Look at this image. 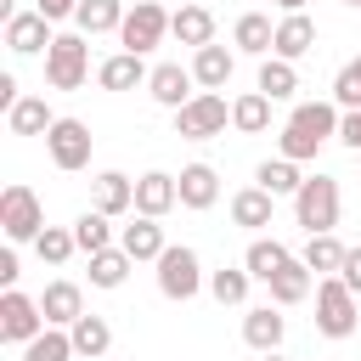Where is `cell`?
Masks as SVG:
<instances>
[{"label":"cell","mask_w":361,"mask_h":361,"mask_svg":"<svg viewBox=\"0 0 361 361\" xmlns=\"http://www.w3.org/2000/svg\"><path fill=\"white\" fill-rule=\"evenodd\" d=\"M203 288H209V276H203L197 248L169 243V248L158 254V293H164V299H175V305H186V299H197Z\"/></svg>","instance_id":"6da1fadb"},{"label":"cell","mask_w":361,"mask_h":361,"mask_svg":"<svg viewBox=\"0 0 361 361\" xmlns=\"http://www.w3.org/2000/svg\"><path fill=\"white\" fill-rule=\"evenodd\" d=\"M361 322V299L350 293L344 276H322L316 282V333L322 338H350Z\"/></svg>","instance_id":"7a4b0ae2"},{"label":"cell","mask_w":361,"mask_h":361,"mask_svg":"<svg viewBox=\"0 0 361 361\" xmlns=\"http://www.w3.org/2000/svg\"><path fill=\"white\" fill-rule=\"evenodd\" d=\"M338 180L333 175H305V186L293 192V220L305 226V237H316V231H333L338 226Z\"/></svg>","instance_id":"3957f363"},{"label":"cell","mask_w":361,"mask_h":361,"mask_svg":"<svg viewBox=\"0 0 361 361\" xmlns=\"http://www.w3.org/2000/svg\"><path fill=\"white\" fill-rule=\"evenodd\" d=\"M226 124H231V102L220 90H197L175 113V135L180 141H214V135H226Z\"/></svg>","instance_id":"277c9868"},{"label":"cell","mask_w":361,"mask_h":361,"mask_svg":"<svg viewBox=\"0 0 361 361\" xmlns=\"http://www.w3.org/2000/svg\"><path fill=\"white\" fill-rule=\"evenodd\" d=\"M0 231H6V243H34V237L45 231V209H39L34 186L11 180V186L0 192Z\"/></svg>","instance_id":"5b68a950"},{"label":"cell","mask_w":361,"mask_h":361,"mask_svg":"<svg viewBox=\"0 0 361 361\" xmlns=\"http://www.w3.org/2000/svg\"><path fill=\"white\" fill-rule=\"evenodd\" d=\"M45 79H51V90H79L90 79V45H85V34H56L51 39Z\"/></svg>","instance_id":"8992f818"},{"label":"cell","mask_w":361,"mask_h":361,"mask_svg":"<svg viewBox=\"0 0 361 361\" xmlns=\"http://www.w3.org/2000/svg\"><path fill=\"white\" fill-rule=\"evenodd\" d=\"M164 34H169V11H164L158 0H135V6L124 11L118 45H124V51H135V56H147V51H158V45H164Z\"/></svg>","instance_id":"52a82bcc"},{"label":"cell","mask_w":361,"mask_h":361,"mask_svg":"<svg viewBox=\"0 0 361 361\" xmlns=\"http://www.w3.org/2000/svg\"><path fill=\"white\" fill-rule=\"evenodd\" d=\"M45 327H51V322H45L39 299H28V293H17V288L0 293V344H34Z\"/></svg>","instance_id":"ba28073f"},{"label":"cell","mask_w":361,"mask_h":361,"mask_svg":"<svg viewBox=\"0 0 361 361\" xmlns=\"http://www.w3.org/2000/svg\"><path fill=\"white\" fill-rule=\"evenodd\" d=\"M90 147H96V135H90V124H85V118H56V124H51V135H45L51 164H56V169H68V175L90 164Z\"/></svg>","instance_id":"9c48e42d"},{"label":"cell","mask_w":361,"mask_h":361,"mask_svg":"<svg viewBox=\"0 0 361 361\" xmlns=\"http://www.w3.org/2000/svg\"><path fill=\"white\" fill-rule=\"evenodd\" d=\"M338 102H299L293 113H288V124L282 130H293V135H305L310 147H322V141H333L338 135Z\"/></svg>","instance_id":"30bf717a"},{"label":"cell","mask_w":361,"mask_h":361,"mask_svg":"<svg viewBox=\"0 0 361 361\" xmlns=\"http://www.w3.org/2000/svg\"><path fill=\"white\" fill-rule=\"evenodd\" d=\"M282 338H288V316H282V305H254V310L243 316V344H248L254 355L282 350Z\"/></svg>","instance_id":"8fae6325"},{"label":"cell","mask_w":361,"mask_h":361,"mask_svg":"<svg viewBox=\"0 0 361 361\" xmlns=\"http://www.w3.org/2000/svg\"><path fill=\"white\" fill-rule=\"evenodd\" d=\"M197 79H192V68H180V62H158L152 68V79H147V96L158 102V107H169V113H180L197 90H192Z\"/></svg>","instance_id":"7c38bea8"},{"label":"cell","mask_w":361,"mask_h":361,"mask_svg":"<svg viewBox=\"0 0 361 361\" xmlns=\"http://www.w3.org/2000/svg\"><path fill=\"white\" fill-rule=\"evenodd\" d=\"M175 203H180V186H175L169 169H147V175H135V214L164 220Z\"/></svg>","instance_id":"4fadbf2b"},{"label":"cell","mask_w":361,"mask_h":361,"mask_svg":"<svg viewBox=\"0 0 361 361\" xmlns=\"http://www.w3.org/2000/svg\"><path fill=\"white\" fill-rule=\"evenodd\" d=\"M51 23L39 17V11H17L11 23H6V51L11 56H39V51H51Z\"/></svg>","instance_id":"5bb4252c"},{"label":"cell","mask_w":361,"mask_h":361,"mask_svg":"<svg viewBox=\"0 0 361 361\" xmlns=\"http://www.w3.org/2000/svg\"><path fill=\"white\" fill-rule=\"evenodd\" d=\"M39 310H45V322H51V327H73V322L85 316V293H79V282H68V276L45 282Z\"/></svg>","instance_id":"9a60e30c"},{"label":"cell","mask_w":361,"mask_h":361,"mask_svg":"<svg viewBox=\"0 0 361 361\" xmlns=\"http://www.w3.org/2000/svg\"><path fill=\"white\" fill-rule=\"evenodd\" d=\"M175 186H180V209H214L220 203V175L209 169V164H186L180 175H175Z\"/></svg>","instance_id":"2e32d148"},{"label":"cell","mask_w":361,"mask_h":361,"mask_svg":"<svg viewBox=\"0 0 361 361\" xmlns=\"http://www.w3.org/2000/svg\"><path fill=\"white\" fill-rule=\"evenodd\" d=\"M276 220V197L265 192V186H243V192H231V226H243V231H265Z\"/></svg>","instance_id":"e0dca14e"},{"label":"cell","mask_w":361,"mask_h":361,"mask_svg":"<svg viewBox=\"0 0 361 361\" xmlns=\"http://www.w3.org/2000/svg\"><path fill=\"white\" fill-rule=\"evenodd\" d=\"M118 248H124V254H130L135 265H141V259H152V265H158V254H164L169 243H164V226H158V220L135 214L130 226H118Z\"/></svg>","instance_id":"ac0fdd59"},{"label":"cell","mask_w":361,"mask_h":361,"mask_svg":"<svg viewBox=\"0 0 361 361\" xmlns=\"http://www.w3.org/2000/svg\"><path fill=\"white\" fill-rule=\"evenodd\" d=\"M231 45H237L243 56H271V51H276V23H271L265 11H243L237 28H231Z\"/></svg>","instance_id":"d6986e66"},{"label":"cell","mask_w":361,"mask_h":361,"mask_svg":"<svg viewBox=\"0 0 361 361\" xmlns=\"http://www.w3.org/2000/svg\"><path fill=\"white\" fill-rule=\"evenodd\" d=\"M152 79V68L135 56V51H113L102 68H96V85L102 90H135V85H147Z\"/></svg>","instance_id":"ffe728a7"},{"label":"cell","mask_w":361,"mask_h":361,"mask_svg":"<svg viewBox=\"0 0 361 361\" xmlns=\"http://www.w3.org/2000/svg\"><path fill=\"white\" fill-rule=\"evenodd\" d=\"M265 288H271V305H282V310H288V305H305V299H310L316 276H310V265L293 254V259H288V265H282V271H276Z\"/></svg>","instance_id":"44dd1931"},{"label":"cell","mask_w":361,"mask_h":361,"mask_svg":"<svg viewBox=\"0 0 361 361\" xmlns=\"http://www.w3.org/2000/svg\"><path fill=\"white\" fill-rule=\"evenodd\" d=\"M169 34L192 51H203V45H214V11L209 6H180V11H169Z\"/></svg>","instance_id":"7402d4cb"},{"label":"cell","mask_w":361,"mask_h":361,"mask_svg":"<svg viewBox=\"0 0 361 361\" xmlns=\"http://www.w3.org/2000/svg\"><path fill=\"white\" fill-rule=\"evenodd\" d=\"M96 209H102L107 220L130 214V209H135V180H130L124 169H102V175H96Z\"/></svg>","instance_id":"603a6c76"},{"label":"cell","mask_w":361,"mask_h":361,"mask_svg":"<svg viewBox=\"0 0 361 361\" xmlns=\"http://www.w3.org/2000/svg\"><path fill=\"white\" fill-rule=\"evenodd\" d=\"M344 254H350V248H344L333 231H316V237H305V248H299V259L310 265L316 282H322V276H338V271H344Z\"/></svg>","instance_id":"cb8c5ba5"},{"label":"cell","mask_w":361,"mask_h":361,"mask_svg":"<svg viewBox=\"0 0 361 361\" xmlns=\"http://www.w3.org/2000/svg\"><path fill=\"white\" fill-rule=\"evenodd\" d=\"M310 45H316V23H310L305 11H288V17L276 23V51H271V56H282V62H299Z\"/></svg>","instance_id":"d4e9b609"},{"label":"cell","mask_w":361,"mask_h":361,"mask_svg":"<svg viewBox=\"0 0 361 361\" xmlns=\"http://www.w3.org/2000/svg\"><path fill=\"white\" fill-rule=\"evenodd\" d=\"M231 68H237V51H226V45H203V51H192V79H197L203 90H226Z\"/></svg>","instance_id":"484cf974"},{"label":"cell","mask_w":361,"mask_h":361,"mask_svg":"<svg viewBox=\"0 0 361 361\" xmlns=\"http://www.w3.org/2000/svg\"><path fill=\"white\" fill-rule=\"evenodd\" d=\"M288 259H293V248H288V243H276V237H254V243H248V254H243V271H248L254 282H271Z\"/></svg>","instance_id":"4316f807"},{"label":"cell","mask_w":361,"mask_h":361,"mask_svg":"<svg viewBox=\"0 0 361 361\" xmlns=\"http://www.w3.org/2000/svg\"><path fill=\"white\" fill-rule=\"evenodd\" d=\"M124 0H79V11H73V23H79V34L90 39V34H118L124 28Z\"/></svg>","instance_id":"83f0119b"},{"label":"cell","mask_w":361,"mask_h":361,"mask_svg":"<svg viewBox=\"0 0 361 361\" xmlns=\"http://www.w3.org/2000/svg\"><path fill=\"white\" fill-rule=\"evenodd\" d=\"M68 333H73V350H79V361H102V355L113 350V327H107V316H90V310H85V316H79Z\"/></svg>","instance_id":"f1b7e54d"},{"label":"cell","mask_w":361,"mask_h":361,"mask_svg":"<svg viewBox=\"0 0 361 361\" xmlns=\"http://www.w3.org/2000/svg\"><path fill=\"white\" fill-rule=\"evenodd\" d=\"M51 124H56V113L45 107V96H23V102L6 113V130H11V135H51Z\"/></svg>","instance_id":"f546056e"},{"label":"cell","mask_w":361,"mask_h":361,"mask_svg":"<svg viewBox=\"0 0 361 361\" xmlns=\"http://www.w3.org/2000/svg\"><path fill=\"white\" fill-rule=\"evenodd\" d=\"M254 90H259V96H271V102H288V96L299 90V68H293V62H282V56H265V62H259Z\"/></svg>","instance_id":"4dcf8cb0"},{"label":"cell","mask_w":361,"mask_h":361,"mask_svg":"<svg viewBox=\"0 0 361 361\" xmlns=\"http://www.w3.org/2000/svg\"><path fill=\"white\" fill-rule=\"evenodd\" d=\"M265 124H271V96L243 90V96L231 102V130H237V135H265Z\"/></svg>","instance_id":"1f68e13d"},{"label":"cell","mask_w":361,"mask_h":361,"mask_svg":"<svg viewBox=\"0 0 361 361\" xmlns=\"http://www.w3.org/2000/svg\"><path fill=\"white\" fill-rule=\"evenodd\" d=\"M73 243H79V254L90 259V254H102V248H118L113 243V220L102 214V209H85L79 220H73Z\"/></svg>","instance_id":"d6a6232c"},{"label":"cell","mask_w":361,"mask_h":361,"mask_svg":"<svg viewBox=\"0 0 361 361\" xmlns=\"http://www.w3.org/2000/svg\"><path fill=\"white\" fill-rule=\"evenodd\" d=\"M254 186H265L271 197H293V192L305 186V175H299V164H288V158H265V164L254 169Z\"/></svg>","instance_id":"836d02e7"},{"label":"cell","mask_w":361,"mask_h":361,"mask_svg":"<svg viewBox=\"0 0 361 361\" xmlns=\"http://www.w3.org/2000/svg\"><path fill=\"white\" fill-rule=\"evenodd\" d=\"M23 361H79L73 333H68V327H45L34 344H23Z\"/></svg>","instance_id":"e575fe53"},{"label":"cell","mask_w":361,"mask_h":361,"mask_svg":"<svg viewBox=\"0 0 361 361\" xmlns=\"http://www.w3.org/2000/svg\"><path fill=\"white\" fill-rule=\"evenodd\" d=\"M130 254L124 248H102V254H90V288H124V276H130Z\"/></svg>","instance_id":"d590c367"},{"label":"cell","mask_w":361,"mask_h":361,"mask_svg":"<svg viewBox=\"0 0 361 361\" xmlns=\"http://www.w3.org/2000/svg\"><path fill=\"white\" fill-rule=\"evenodd\" d=\"M34 254H39L45 265H68V259L79 254V243H73V226H45V231L34 237Z\"/></svg>","instance_id":"8d00e7d4"},{"label":"cell","mask_w":361,"mask_h":361,"mask_svg":"<svg viewBox=\"0 0 361 361\" xmlns=\"http://www.w3.org/2000/svg\"><path fill=\"white\" fill-rule=\"evenodd\" d=\"M248 271H231V265H220V271H209V293L220 299V305H243L248 299Z\"/></svg>","instance_id":"74e56055"},{"label":"cell","mask_w":361,"mask_h":361,"mask_svg":"<svg viewBox=\"0 0 361 361\" xmlns=\"http://www.w3.org/2000/svg\"><path fill=\"white\" fill-rule=\"evenodd\" d=\"M333 102H338L344 113H355V107H361V56H350V62L333 73Z\"/></svg>","instance_id":"f35d334b"},{"label":"cell","mask_w":361,"mask_h":361,"mask_svg":"<svg viewBox=\"0 0 361 361\" xmlns=\"http://www.w3.org/2000/svg\"><path fill=\"white\" fill-rule=\"evenodd\" d=\"M338 141H344V147H350V152H355V158H361V107H355V113H344V118H338Z\"/></svg>","instance_id":"ab89813d"},{"label":"cell","mask_w":361,"mask_h":361,"mask_svg":"<svg viewBox=\"0 0 361 361\" xmlns=\"http://www.w3.org/2000/svg\"><path fill=\"white\" fill-rule=\"evenodd\" d=\"M34 11H39L45 23H62V17H73V11H79V0H34Z\"/></svg>","instance_id":"60d3db41"},{"label":"cell","mask_w":361,"mask_h":361,"mask_svg":"<svg viewBox=\"0 0 361 361\" xmlns=\"http://www.w3.org/2000/svg\"><path fill=\"white\" fill-rule=\"evenodd\" d=\"M338 276H344V282H350V293L361 299V243H355V248L344 254V271H338Z\"/></svg>","instance_id":"b9f144b4"},{"label":"cell","mask_w":361,"mask_h":361,"mask_svg":"<svg viewBox=\"0 0 361 361\" xmlns=\"http://www.w3.org/2000/svg\"><path fill=\"white\" fill-rule=\"evenodd\" d=\"M0 282H6V288L17 282V254H11V248H0Z\"/></svg>","instance_id":"7bdbcfd3"},{"label":"cell","mask_w":361,"mask_h":361,"mask_svg":"<svg viewBox=\"0 0 361 361\" xmlns=\"http://www.w3.org/2000/svg\"><path fill=\"white\" fill-rule=\"evenodd\" d=\"M276 6H282V17H288V11H305V0H276Z\"/></svg>","instance_id":"ee69618b"},{"label":"cell","mask_w":361,"mask_h":361,"mask_svg":"<svg viewBox=\"0 0 361 361\" xmlns=\"http://www.w3.org/2000/svg\"><path fill=\"white\" fill-rule=\"evenodd\" d=\"M259 361H288V355H282V350H271V355H259Z\"/></svg>","instance_id":"f6af8a7d"},{"label":"cell","mask_w":361,"mask_h":361,"mask_svg":"<svg viewBox=\"0 0 361 361\" xmlns=\"http://www.w3.org/2000/svg\"><path fill=\"white\" fill-rule=\"evenodd\" d=\"M344 6H355V11H361V0H344Z\"/></svg>","instance_id":"bcb514c9"}]
</instances>
